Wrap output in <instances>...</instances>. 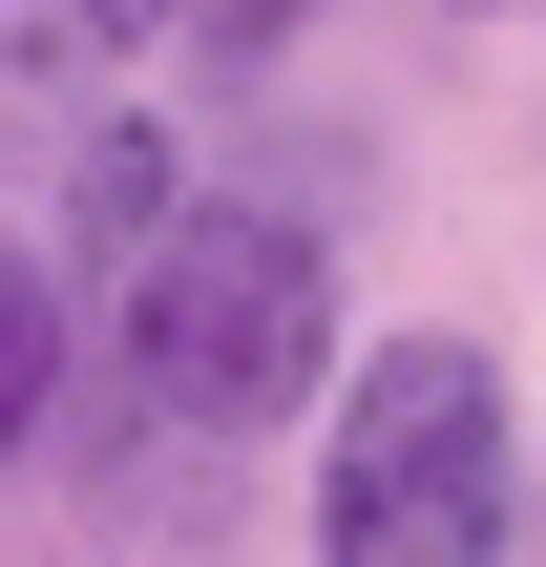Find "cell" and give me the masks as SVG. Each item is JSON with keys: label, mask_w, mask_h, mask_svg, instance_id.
Masks as SVG:
<instances>
[{"label": "cell", "mask_w": 546, "mask_h": 567, "mask_svg": "<svg viewBox=\"0 0 546 567\" xmlns=\"http://www.w3.org/2000/svg\"><path fill=\"white\" fill-rule=\"evenodd\" d=\"M63 379H84V337H63V274H42V252H0V463L63 421Z\"/></svg>", "instance_id": "cell-3"}, {"label": "cell", "mask_w": 546, "mask_h": 567, "mask_svg": "<svg viewBox=\"0 0 546 567\" xmlns=\"http://www.w3.org/2000/svg\"><path fill=\"white\" fill-rule=\"evenodd\" d=\"M505 526H526L505 358L484 337H379L337 379V442H316V567H505Z\"/></svg>", "instance_id": "cell-2"}, {"label": "cell", "mask_w": 546, "mask_h": 567, "mask_svg": "<svg viewBox=\"0 0 546 567\" xmlns=\"http://www.w3.org/2000/svg\"><path fill=\"white\" fill-rule=\"evenodd\" d=\"M63 231L126 274V252L168 231V147H147V126H84V147H63Z\"/></svg>", "instance_id": "cell-4"}, {"label": "cell", "mask_w": 546, "mask_h": 567, "mask_svg": "<svg viewBox=\"0 0 546 567\" xmlns=\"http://www.w3.org/2000/svg\"><path fill=\"white\" fill-rule=\"evenodd\" d=\"M316 379H337V231L316 210L210 189V210H168L126 252V316H105V400L126 421H189V442L253 463Z\"/></svg>", "instance_id": "cell-1"}, {"label": "cell", "mask_w": 546, "mask_h": 567, "mask_svg": "<svg viewBox=\"0 0 546 567\" xmlns=\"http://www.w3.org/2000/svg\"><path fill=\"white\" fill-rule=\"evenodd\" d=\"M168 0H0V84H84V63H126Z\"/></svg>", "instance_id": "cell-5"}, {"label": "cell", "mask_w": 546, "mask_h": 567, "mask_svg": "<svg viewBox=\"0 0 546 567\" xmlns=\"http://www.w3.org/2000/svg\"><path fill=\"white\" fill-rule=\"evenodd\" d=\"M168 21H189V42H210V63H274V42H295V21H316V0H168Z\"/></svg>", "instance_id": "cell-6"}]
</instances>
